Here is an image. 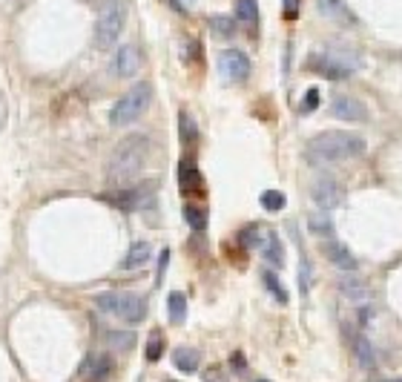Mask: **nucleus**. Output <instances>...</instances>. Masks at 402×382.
<instances>
[{"mask_svg": "<svg viewBox=\"0 0 402 382\" xmlns=\"http://www.w3.org/2000/svg\"><path fill=\"white\" fill-rule=\"evenodd\" d=\"M322 253H325V259H328L333 268H339V270L354 273V270L359 268V262H356V256H354V250H351L345 242L328 239V244H322Z\"/></svg>", "mask_w": 402, "mask_h": 382, "instance_id": "nucleus-11", "label": "nucleus"}, {"mask_svg": "<svg viewBox=\"0 0 402 382\" xmlns=\"http://www.w3.org/2000/svg\"><path fill=\"white\" fill-rule=\"evenodd\" d=\"M109 342L115 345V348H123V351H130V348L135 345V334H109Z\"/></svg>", "mask_w": 402, "mask_h": 382, "instance_id": "nucleus-33", "label": "nucleus"}, {"mask_svg": "<svg viewBox=\"0 0 402 382\" xmlns=\"http://www.w3.org/2000/svg\"><path fill=\"white\" fill-rule=\"evenodd\" d=\"M167 313H170V322H175V325L184 322V316H187V299H184V294L173 291L167 296Z\"/></svg>", "mask_w": 402, "mask_h": 382, "instance_id": "nucleus-24", "label": "nucleus"}, {"mask_svg": "<svg viewBox=\"0 0 402 382\" xmlns=\"http://www.w3.org/2000/svg\"><path fill=\"white\" fill-rule=\"evenodd\" d=\"M167 382H175V379H167Z\"/></svg>", "mask_w": 402, "mask_h": 382, "instance_id": "nucleus-41", "label": "nucleus"}, {"mask_svg": "<svg viewBox=\"0 0 402 382\" xmlns=\"http://www.w3.org/2000/svg\"><path fill=\"white\" fill-rule=\"evenodd\" d=\"M374 320H377V308H370V305L356 308V322L362 328H370V325H374Z\"/></svg>", "mask_w": 402, "mask_h": 382, "instance_id": "nucleus-31", "label": "nucleus"}, {"mask_svg": "<svg viewBox=\"0 0 402 382\" xmlns=\"http://www.w3.org/2000/svg\"><path fill=\"white\" fill-rule=\"evenodd\" d=\"M184 218H187V225H190L193 230H204V228H207V210H204V207L187 204V207H184Z\"/></svg>", "mask_w": 402, "mask_h": 382, "instance_id": "nucleus-28", "label": "nucleus"}, {"mask_svg": "<svg viewBox=\"0 0 402 382\" xmlns=\"http://www.w3.org/2000/svg\"><path fill=\"white\" fill-rule=\"evenodd\" d=\"M175 4H178V9H181V12H187V9L196 4V0H175Z\"/></svg>", "mask_w": 402, "mask_h": 382, "instance_id": "nucleus-39", "label": "nucleus"}, {"mask_svg": "<svg viewBox=\"0 0 402 382\" xmlns=\"http://www.w3.org/2000/svg\"><path fill=\"white\" fill-rule=\"evenodd\" d=\"M95 305L98 310L109 313V316H118V320L130 322V325H138L144 322L147 316V302L135 294H121V291H107V294H98L95 296Z\"/></svg>", "mask_w": 402, "mask_h": 382, "instance_id": "nucleus-5", "label": "nucleus"}, {"mask_svg": "<svg viewBox=\"0 0 402 382\" xmlns=\"http://www.w3.org/2000/svg\"><path fill=\"white\" fill-rule=\"evenodd\" d=\"M210 29L215 38H233L236 35V18L230 15H213L210 18Z\"/></svg>", "mask_w": 402, "mask_h": 382, "instance_id": "nucleus-25", "label": "nucleus"}, {"mask_svg": "<svg viewBox=\"0 0 402 382\" xmlns=\"http://www.w3.org/2000/svg\"><path fill=\"white\" fill-rule=\"evenodd\" d=\"M152 193H156V181H147V184H138V187H121V190H115V193H104L101 199L107 204L118 207V210L133 213V210L147 207L149 199H152Z\"/></svg>", "mask_w": 402, "mask_h": 382, "instance_id": "nucleus-6", "label": "nucleus"}, {"mask_svg": "<svg viewBox=\"0 0 402 382\" xmlns=\"http://www.w3.org/2000/svg\"><path fill=\"white\" fill-rule=\"evenodd\" d=\"M259 382H270V379H259Z\"/></svg>", "mask_w": 402, "mask_h": 382, "instance_id": "nucleus-40", "label": "nucleus"}, {"mask_svg": "<svg viewBox=\"0 0 402 382\" xmlns=\"http://www.w3.org/2000/svg\"><path fill=\"white\" fill-rule=\"evenodd\" d=\"M396 382H402V379H396Z\"/></svg>", "mask_w": 402, "mask_h": 382, "instance_id": "nucleus-42", "label": "nucleus"}, {"mask_svg": "<svg viewBox=\"0 0 402 382\" xmlns=\"http://www.w3.org/2000/svg\"><path fill=\"white\" fill-rule=\"evenodd\" d=\"M311 199H314V204L319 207V210H336L339 204L345 202V187L339 184L336 178H328V176H322V178H316L314 184H311Z\"/></svg>", "mask_w": 402, "mask_h": 382, "instance_id": "nucleus-7", "label": "nucleus"}, {"mask_svg": "<svg viewBox=\"0 0 402 382\" xmlns=\"http://www.w3.org/2000/svg\"><path fill=\"white\" fill-rule=\"evenodd\" d=\"M219 75L227 84H241L250 78V58H247L241 49H225L219 55Z\"/></svg>", "mask_w": 402, "mask_h": 382, "instance_id": "nucleus-8", "label": "nucleus"}, {"mask_svg": "<svg viewBox=\"0 0 402 382\" xmlns=\"http://www.w3.org/2000/svg\"><path fill=\"white\" fill-rule=\"evenodd\" d=\"M149 242H133L130 250L123 253V259H121V270H135V268H144L149 262Z\"/></svg>", "mask_w": 402, "mask_h": 382, "instance_id": "nucleus-15", "label": "nucleus"}, {"mask_svg": "<svg viewBox=\"0 0 402 382\" xmlns=\"http://www.w3.org/2000/svg\"><path fill=\"white\" fill-rule=\"evenodd\" d=\"M307 233L316 236V239H333V218L322 210V213H314L307 218Z\"/></svg>", "mask_w": 402, "mask_h": 382, "instance_id": "nucleus-21", "label": "nucleus"}, {"mask_svg": "<svg viewBox=\"0 0 402 382\" xmlns=\"http://www.w3.org/2000/svg\"><path fill=\"white\" fill-rule=\"evenodd\" d=\"M354 357H356L359 368H365V371H370V368L377 365V348H374V342H370L365 334L354 336Z\"/></svg>", "mask_w": 402, "mask_h": 382, "instance_id": "nucleus-17", "label": "nucleus"}, {"mask_svg": "<svg viewBox=\"0 0 402 382\" xmlns=\"http://www.w3.org/2000/svg\"><path fill=\"white\" fill-rule=\"evenodd\" d=\"M204 382H225V374L213 365V368H207V371H204Z\"/></svg>", "mask_w": 402, "mask_h": 382, "instance_id": "nucleus-37", "label": "nucleus"}, {"mask_svg": "<svg viewBox=\"0 0 402 382\" xmlns=\"http://www.w3.org/2000/svg\"><path fill=\"white\" fill-rule=\"evenodd\" d=\"M262 282H264V288L270 291V296L279 302V305H288V291H285V284L279 282V276H276L273 270H264L262 273Z\"/></svg>", "mask_w": 402, "mask_h": 382, "instance_id": "nucleus-26", "label": "nucleus"}, {"mask_svg": "<svg viewBox=\"0 0 402 382\" xmlns=\"http://www.w3.org/2000/svg\"><path fill=\"white\" fill-rule=\"evenodd\" d=\"M285 4V18H299V0H282Z\"/></svg>", "mask_w": 402, "mask_h": 382, "instance_id": "nucleus-36", "label": "nucleus"}, {"mask_svg": "<svg viewBox=\"0 0 402 382\" xmlns=\"http://www.w3.org/2000/svg\"><path fill=\"white\" fill-rule=\"evenodd\" d=\"M230 360H233V368H236V371H244V357H241V354H233Z\"/></svg>", "mask_w": 402, "mask_h": 382, "instance_id": "nucleus-38", "label": "nucleus"}, {"mask_svg": "<svg viewBox=\"0 0 402 382\" xmlns=\"http://www.w3.org/2000/svg\"><path fill=\"white\" fill-rule=\"evenodd\" d=\"M141 60H144V58H141V49H138L135 44H123V46L115 52L109 70H112L115 78H133V75L141 70Z\"/></svg>", "mask_w": 402, "mask_h": 382, "instance_id": "nucleus-10", "label": "nucleus"}, {"mask_svg": "<svg viewBox=\"0 0 402 382\" xmlns=\"http://www.w3.org/2000/svg\"><path fill=\"white\" fill-rule=\"evenodd\" d=\"M259 202H262V207H264V210H270V213H276V210H282V207H285V196L279 193V190H264Z\"/></svg>", "mask_w": 402, "mask_h": 382, "instance_id": "nucleus-29", "label": "nucleus"}, {"mask_svg": "<svg viewBox=\"0 0 402 382\" xmlns=\"http://www.w3.org/2000/svg\"><path fill=\"white\" fill-rule=\"evenodd\" d=\"M307 70H314L330 81H342V78H351L356 67H354V60L339 58V55H314L307 60Z\"/></svg>", "mask_w": 402, "mask_h": 382, "instance_id": "nucleus-9", "label": "nucleus"}, {"mask_svg": "<svg viewBox=\"0 0 402 382\" xmlns=\"http://www.w3.org/2000/svg\"><path fill=\"white\" fill-rule=\"evenodd\" d=\"M319 98H322V95H319V89H307L304 92V98H302V112H314L316 107H319Z\"/></svg>", "mask_w": 402, "mask_h": 382, "instance_id": "nucleus-32", "label": "nucleus"}, {"mask_svg": "<svg viewBox=\"0 0 402 382\" xmlns=\"http://www.w3.org/2000/svg\"><path fill=\"white\" fill-rule=\"evenodd\" d=\"M262 259L270 268H282L285 265V247H282V239L276 233H267V239L262 244Z\"/></svg>", "mask_w": 402, "mask_h": 382, "instance_id": "nucleus-19", "label": "nucleus"}, {"mask_svg": "<svg viewBox=\"0 0 402 382\" xmlns=\"http://www.w3.org/2000/svg\"><path fill=\"white\" fill-rule=\"evenodd\" d=\"M365 150H368V144L362 136L345 133V130H328V133L311 138V144L304 147V158L311 164H339V162L359 158Z\"/></svg>", "mask_w": 402, "mask_h": 382, "instance_id": "nucleus-2", "label": "nucleus"}, {"mask_svg": "<svg viewBox=\"0 0 402 382\" xmlns=\"http://www.w3.org/2000/svg\"><path fill=\"white\" fill-rule=\"evenodd\" d=\"M178 187H181V193H187V196L204 193V178H201L196 164L181 162V167H178Z\"/></svg>", "mask_w": 402, "mask_h": 382, "instance_id": "nucleus-13", "label": "nucleus"}, {"mask_svg": "<svg viewBox=\"0 0 402 382\" xmlns=\"http://www.w3.org/2000/svg\"><path fill=\"white\" fill-rule=\"evenodd\" d=\"M264 239H267V233L262 225H247L239 233V244H244V247H259V244H264Z\"/></svg>", "mask_w": 402, "mask_h": 382, "instance_id": "nucleus-27", "label": "nucleus"}, {"mask_svg": "<svg viewBox=\"0 0 402 382\" xmlns=\"http://www.w3.org/2000/svg\"><path fill=\"white\" fill-rule=\"evenodd\" d=\"M123 26H127V4L123 0H104L95 20V46L98 49L115 46Z\"/></svg>", "mask_w": 402, "mask_h": 382, "instance_id": "nucleus-4", "label": "nucleus"}, {"mask_svg": "<svg viewBox=\"0 0 402 382\" xmlns=\"http://www.w3.org/2000/svg\"><path fill=\"white\" fill-rule=\"evenodd\" d=\"M112 371V360L109 357H89L81 365V376H86L89 382H104Z\"/></svg>", "mask_w": 402, "mask_h": 382, "instance_id": "nucleus-18", "label": "nucleus"}, {"mask_svg": "<svg viewBox=\"0 0 402 382\" xmlns=\"http://www.w3.org/2000/svg\"><path fill=\"white\" fill-rule=\"evenodd\" d=\"M178 136H181L184 147H193L199 141V126H196V121H193V115L187 110L178 112Z\"/></svg>", "mask_w": 402, "mask_h": 382, "instance_id": "nucleus-22", "label": "nucleus"}, {"mask_svg": "<svg viewBox=\"0 0 402 382\" xmlns=\"http://www.w3.org/2000/svg\"><path fill=\"white\" fill-rule=\"evenodd\" d=\"M164 354V342H161V334H152L149 342H147V360L149 362H159Z\"/></svg>", "mask_w": 402, "mask_h": 382, "instance_id": "nucleus-30", "label": "nucleus"}, {"mask_svg": "<svg viewBox=\"0 0 402 382\" xmlns=\"http://www.w3.org/2000/svg\"><path fill=\"white\" fill-rule=\"evenodd\" d=\"M330 110H333V118H339V121H351V124H362V121H368V110H365V104H362V101H356V98H348V95H336Z\"/></svg>", "mask_w": 402, "mask_h": 382, "instance_id": "nucleus-12", "label": "nucleus"}, {"mask_svg": "<svg viewBox=\"0 0 402 382\" xmlns=\"http://www.w3.org/2000/svg\"><path fill=\"white\" fill-rule=\"evenodd\" d=\"M149 150H152V144H149L147 136H138V133L127 136L112 150V158H109V164H107V181L112 187H118V190L121 187H130L141 176L147 158H149Z\"/></svg>", "mask_w": 402, "mask_h": 382, "instance_id": "nucleus-1", "label": "nucleus"}, {"mask_svg": "<svg viewBox=\"0 0 402 382\" xmlns=\"http://www.w3.org/2000/svg\"><path fill=\"white\" fill-rule=\"evenodd\" d=\"M302 270H299V284H302V294H307L311 291V279H314V270H311V265H307V259H302V265H299Z\"/></svg>", "mask_w": 402, "mask_h": 382, "instance_id": "nucleus-34", "label": "nucleus"}, {"mask_svg": "<svg viewBox=\"0 0 402 382\" xmlns=\"http://www.w3.org/2000/svg\"><path fill=\"white\" fill-rule=\"evenodd\" d=\"M236 20L256 29V23H259V4L256 0H236Z\"/></svg>", "mask_w": 402, "mask_h": 382, "instance_id": "nucleus-23", "label": "nucleus"}, {"mask_svg": "<svg viewBox=\"0 0 402 382\" xmlns=\"http://www.w3.org/2000/svg\"><path fill=\"white\" fill-rule=\"evenodd\" d=\"M319 12L328 20H336V23H342V26H354L356 23L354 12L345 6V0H319Z\"/></svg>", "mask_w": 402, "mask_h": 382, "instance_id": "nucleus-14", "label": "nucleus"}, {"mask_svg": "<svg viewBox=\"0 0 402 382\" xmlns=\"http://www.w3.org/2000/svg\"><path fill=\"white\" fill-rule=\"evenodd\" d=\"M199 351L196 348H175L173 351V365L181 371V374H196L199 371Z\"/></svg>", "mask_w": 402, "mask_h": 382, "instance_id": "nucleus-20", "label": "nucleus"}, {"mask_svg": "<svg viewBox=\"0 0 402 382\" xmlns=\"http://www.w3.org/2000/svg\"><path fill=\"white\" fill-rule=\"evenodd\" d=\"M167 265H170V250H161V253H159V276H156V282H161V279H164Z\"/></svg>", "mask_w": 402, "mask_h": 382, "instance_id": "nucleus-35", "label": "nucleus"}, {"mask_svg": "<svg viewBox=\"0 0 402 382\" xmlns=\"http://www.w3.org/2000/svg\"><path fill=\"white\" fill-rule=\"evenodd\" d=\"M339 291L351 302H365L370 296V284L362 276H345V279H339Z\"/></svg>", "mask_w": 402, "mask_h": 382, "instance_id": "nucleus-16", "label": "nucleus"}, {"mask_svg": "<svg viewBox=\"0 0 402 382\" xmlns=\"http://www.w3.org/2000/svg\"><path fill=\"white\" fill-rule=\"evenodd\" d=\"M149 101H152V84H147V81L133 84V86L112 104V110H109V124L115 126V130H123V126L135 124V121L147 112Z\"/></svg>", "mask_w": 402, "mask_h": 382, "instance_id": "nucleus-3", "label": "nucleus"}]
</instances>
